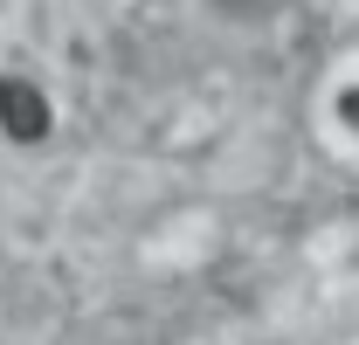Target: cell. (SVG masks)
<instances>
[{"mask_svg": "<svg viewBox=\"0 0 359 345\" xmlns=\"http://www.w3.org/2000/svg\"><path fill=\"white\" fill-rule=\"evenodd\" d=\"M0 125H7V138H42L48 131V104L35 83H21V76H0Z\"/></svg>", "mask_w": 359, "mask_h": 345, "instance_id": "6da1fadb", "label": "cell"}, {"mask_svg": "<svg viewBox=\"0 0 359 345\" xmlns=\"http://www.w3.org/2000/svg\"><path fill=\"white\" fill-rule=\"evenodd\" d=\"M339 111H346V125L359 131V90H346V97H339Z\"/></svg>", "mask_w": 359, "mask_h": 345, "instance_id": "7a4b0ae2", "label": "cell"}]
</instances>
